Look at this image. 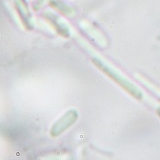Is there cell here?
<instances>
[{
    "label": "cell",
    "mask_w": 160,
    "mask_h": 160,
    "mask_svg": "<svg viewBox=\"0 0 160 160\" xmlns=\"http://www.w3.org/2000/svg\"><path fill=\"white\" fill-rule=\"evenodd\" d=\"M93 63L99 68L101 72H103L106 75L111 77L114 81H116L121 87H122L132 97L138 98V99L142 98V97H143L142 92L138 88H137L134 84H132L130 81H128V80L125 77L121 75L119 72H117L116 71H114L113 68H109L104 62H102L101 60H99L98 58H93Z\"/></svg>",
    "instance_id": "cell-1"
},
{
    "label": "cell",
    "mask_w": 160,
    "mask_h": 160,
    "mask_svg": "<svg viewBox=\"0 0 160 160\" xmlns=\"http://www.w3.org/2000/svg\"><path fill=\"white\" fill-rule=\"evenodd\" d=\"M77 117L78 115L75 110L72 109L70 111H68L53 124V127L50 129V134L54 137L61 135L75 122Z\"/></svg>",
    "instance_id": "cell-2"
},
{
    "label": "cell",
    "mask_w": 160,
    "mask_h": 160,
    "mask_svg": "<svg viewBox=\"0 0 160 160\" xmlns=\"http://www.w3.org/2000/svg\"><path fill=\"white\" fill-rule=\"evenodd\" d=\"M15 8L19 16V18L23 26L27 30H31L33 28L32 22V15L29 10V6L26 0H15L14 2Z\"/></svg>",
    "instance_id": "cell-3"
},
{
    "label": "cell",
    "mask_w": 160,
    "mask_h": 160,
    "mask_svg": "<svg viewBox=\"0 0 160 160\" xmlns=\"http://www.w3.org/2000/svg\"><path fill=\"white\" fill-rule=\"evenodd\" d=\"M44 17L47 18L51 22V23H53V25L56 27V29L58 30L59 33H61V34H63L64 36H66V34L64 32H67L68 33V29H66L65 26H63V25L60 24V22H58V20H59L58 18H57L54 14H52L50 12H45L44 13Z\"/></svg>",
    "instance_id": "cell-4"
},
{
    "label": "cell",
    "mask_w": 160,
    "mask_h": 160,
    "mask_svg": "<svg viewBox=\"0 0 160 160\" xmlns=\"http://www.w3.org/2000/svg\"><path fill=\"white\" fill-rule=\"evenodd\" d=\"M159 113H160V111H159Z\"/></svg>",
    "instance_id": "cell-5"
}]
</instances>
